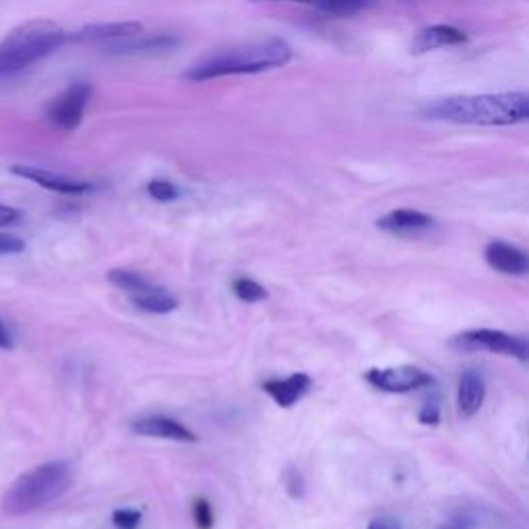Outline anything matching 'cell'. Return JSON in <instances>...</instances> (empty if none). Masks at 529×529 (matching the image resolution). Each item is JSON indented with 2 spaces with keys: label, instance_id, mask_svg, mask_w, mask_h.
Listing matches in <instances>:
<instances>
[{
  "label": "cell",
  "instance_id": "22",
  "mask_svg": "<svg viewBox=\"0 0 529 529\" xmlns=\"http://www.w3.org/2000/svg\"><path fill=\"white\" fill-rule=\"evenodd\" d=\"M193 513H195V525L199 529H211L213 527V511H211V505L205 499H197L195 501Z\"/></svg>",
  "mask_w": 529,
  "mask_h": 529
},
{
  "label": "cell",
  "instance_id": "19",
  "mask_svg": "<svg viewBox=\"0 0 529 529\" xmlns=\"http://www.w3.org/2000/svg\"><path fill=\"white\" fill-rule=\"evenodd\" d=\"M232 290L242 302H248V304H255L267 298V290L261 284H257L255 279H248V277H238Z\"/></svg>",
  "mask_w": 529,
  "mask_h": 529
},
{
  "label": "cell",
  "instance_id": "23",
  "mask_svg": "<svg viewBox=\"0 0 529 529\" xmlns=\"http://www.w3.org/2000/svg\"><path fill=\"white\" fill-rule=\"evenodd\" d=\"M418 420L422 424H428V426H437L441 422V406H439V401L437 399H430L426 401L420 414H418Z\"/></svg>",
  "mask_w": 529,
  "mask_h": 529
},
{
  "label": "cell",
  "instance_id": "3",
  "mask_svg": "<svg viewBox=\"0 0 529 529\" xmlns=\"http://www.w3.org/2000/svg\"><path fill=\"white\" fill-rule=\"evenodd\" d=\"M73 484V468L67 461H48L21 474L0 499L7 517H23L60 499Z\"/></svg>",
  "mask_w": 529,
  "mask_h": 529
},
{
  "label": "cell",
  "instance_id": "8",
  "mask_svg": "<svg viewBox=\"0 0 529 529\" xmlns=\"http://www.w3.org/2000/svg\"><path fill=\"white\" fill-rule=\"evenodd\" d=\"M143 34V25L137 21H120V23H96L85 25L73 34H67V42H85V44H100L110 46L122 40H129Z\"/></svg>",
  "mask_w": 529,
  "mask_h": 529
},
{
  "label": "cell",
  "instance_id": "14",
  "mask_svg": "<svg viewBox=\"0 0 529 529\" xmlns=\"http://www.w3.org/2000/svg\"><path fill=\"white\" fill-rule=\"evenodd\" d=\"M310 387H313V379L304 375V372H294L292 377L284 381H267L263 385V391L279 408H292L296 401H300L308 393Z\"/></svg>",
  "mask_w": 529,
  "mask_h": 529
},
{
  "label": "cell",
  "instance_id": "24",
  "mask_svg": "<svg viewBox=\"0 0 529 529\" xmlns=\"http://www.w3.org/2000/svg\"><path fill=\"white\" fill-rule=\"evenodd\" d=\"M25 251V242L11 234H0V255H19Z\"/></svg>",
  "mask_w": 529,
  "mask_h": 529
},
{
  "label": "cell",
  "instance_id": "21",
  "mask_svg": "<svg viewBox=\"0 0 529 529\" xmlns=\"http://www.w3.org/2000/svg\"><path fill=\"white\" fill-rule=\"evenodd\" d=\"M141 519L143 515L137 509H118L112 513V523L116 529H139Z\"/></svg>",
  "mask_w": 529,
  "mask_h": 529
},
{
  "label": "cell",
  "instance_id": "17",
  "mask_svg": "<svg viewBox=\"0 0 529 529\" xmlns=\"http://www.w3.org/2000/svg\"><path fill=\"white\" fill-rule=\"evenodd\" d=\"M129 298L139 310H143V313H151V315H168L178 308V300L168 290L153 286L149 282L137 294Z\"/></svg>",
  "mask_w": 529,
  "mask_h": 529
},
{
  "label": "cell",
  "instance_id": "16",
  "mask_svg": "<svg viewBox=\"0 0 529 529\" xmlns=\"http://www.w3.org/2000/svg\"><path fill=\"white\" fill-rule=\"evenodd\" d=\"M178 46V38L174 36H151V38H129L110 46H104V52L116 56H131V54H164Z\"/></svg>",
  "mask_w": 529,
  "mask_h": 529
},
{
  "label": "cell",
  "instance_id": "20",
  "mask_svg": "<svg viewBox=\"0 0 529 529\" xmlns=\"http://www.w3.org/2000/svg\"><path fill=\"white\" fill-rule=\"evenodd\" d=\"M147 193L160 203H172L180 197V191L168 180H151L147 184Z\"/></svg>",
  "mask_w": 529,
  "mask_h": 529
},
{
  "label": "cell",
  "instance_id": "6",
  "mask_svg": "<svg viewBox=\"0 0 529 529\" xmlns=\"http://www.w3.org/2000/svg\"><path fill=\"white\" fill-rule=\"evenodd\" d=\"M366 383L385 393H410L434 383L426 370L416 366L397 368H372L364 375Z\"/></svg>",
  "mask_w": 529,
  "mask_h": 529
},
{
  "label": "cell",
  "instance_id": "9",
  "mask_svg": "<svg viewBox=\"0 0 529 529\" xmlns=\"http://www.w3.org/2000/svg\"><path fill=\"white\" fill-rule=\"evenodd\" d=\"M11 172L19 178L31 180L36 182L42 189H48L52 193H60V195H85L93 191V184L85 182V180H77V178H69V176H62L38 166H13Z\"/></svg>",
  "mask_w": 529,
  "mask_h": 529
},
{
  "label": "cell",
  "instance_id": "13",
  "mask_svg": "<svg viewBox=\"0 0 529 529\" xmlns=\"http://www.w3.org/2000/svg\"><path fill=\"white\" fill-rule=\"evenodd\" d=\"M486 263L499 273L505 275H525L529 269V261L527 255L523 251H519L517 246L507 244L503 240H492L486 251H484Z\"/></svg>",
  "mask_w": 529,
  "mask_h": 529
},
{
  "label": "cell",
  "instance_id": "10",
  "mask_svg": "<svg viewBox=\"0 0 529 529\" xmlns=\"http://www.w3.org/2000/svg\"><path fill=\"white\" fill-rule=\"evenodd\" d=\"M468 42V34H465L463 29L455 27V25H430L420 29L412 46L410 52L412 54H426L432 50H441V48H449V46H459Z\"/></svg>",
  "mask_w": 529,
  "mask_h": 529
},
{
  "label": "cell",
  "instance_id": "1",
  "mask_svg": "<svg viewBox=\"0 0 529 529\" xmlns=\"http://www.w3.org/2000/svg\"><path fill=\"white\" fill-rule=\"evenodd\" d=\"M422 114L430 120L476 124V127H511L529 118L525 91L482 93V96H451L428 104Z\"/></svg>",
  "mask_w": 529,
  "mask_h": 529
},
{
  "label": "cell",
  "instance_id": "28",
  "mask_svg": "<svg viewBox=\"0 0 529 529\" xmlns=\"http://www.w3.org/2000/svg\"><path fill=\"white\" fill-rule=\"evenodd\" d=\"M13 348V339H11V333L7 331L5 323L0 321V350H11Z\"/></svg>",
  "mask_w": 529,
  "mask_h": 529
},
{
  "label": "cell",
  "instance_id": "18",
  "mask_svg": "<svg viewBox=\"0 0 529 529\" xmlns=\"http://www.w3.org/2000/svg\"><path fill=\"white\" fill-rule=\"evenodd\" d=\"M108 282H110L112 286H116L118 290H122L124 294L133 296V294H137V292L147 284V279L141 277V275L135 273V271H127V269H112V271L108 273Z\"/></svg>",
  "mask_w": 529,
  "mask_h": 529
},
{
  "label": "cell",
  "instance_id": "27",
  "mask_svg": "<svg viewBox=\"0 0 529 529\" xmlns=\"http://www.w3.org/2000/svg\"><path fill=\"white\" fill-rule=\"evenodd\" d=\"M368 529H403V527L393 517H377L368 523Z\"/></svg>",
  "mask_w": 529,
  "mask_h": 529
},
{
  "label": "cell",
  "instance_id": "5",
  "mask_svg": "<svg viewBox=\"0 0 529 529\" xmlns=\"http://www.w3.org/2000/svg\"><path fill=\"white\" fill-rule=\"evenodd\" d=\"M453 348L461 352H494V354H507L521 362L527 360V341L525 337H515L505 331H494V329H474L465 331L457 337H453Z\"/></svg>",
  "mask_w": 529,
  "mask_h": 529
},
{
  "label": "cell",
  "instance_id": "15",
  "mask_svg": "<svg viewBox=\"0 0 529 529\" xmlns=\"http://www.w3.org/2000/svg\"><path fill=\"white\" fill-rule=\"evenodd\" d=\"M434 224L432 217L422 211L414 209H395L387 213L385 217L377 222L379 230L391 232V234H416L422 230H428Z\"/></svg>",
  "mask_w": 529,
  "mask_h": 529
},
{
  "label": "cell",
  "instance_id": "7",
  "mask_svg": "<svg viewBox=\"0 0 529 529\" xmlns=\"http://www.w3.org/2000/svg\"><path fill=\"white\" fill-rule=\"evenodd\" d=\"M89 96H91V87L87 83H73L71 87L62 91L48 108V116L54 122V127L67 133L75 131L83 120V112L89 102Z\"/></svg>",
  "mask_w": 529,
  "mask_h": 529
},
{
  "label": "cell",
  "instance_id": "12",
  "mask_svg": "<svg viewBox=\"0 0 529 529\" xmlns=\"http://www.w3.org/2000/svg\"><path fill=\"white\" fill-rule=\"evenodd\" d=\"M486 399V381L478 370L468 368L459 377L457 385V410L461 418H474Z\"/></svg>",
  "mask_w": 529,
  "mask_h": 529
},
{
  "label": "cell",
  "instance_id": "2",
  "mask_svg": "<svg viewBox=\"0 0 529 529\" xmlns=\"http://www.w3.org/2000/svg\"><path fill=\"white\" fill-rule=\"evenodd\" d=\"M292 58V48L279 38L253 42L213 54L184 73L189 81L201 83L230 75H255L286 67Z\"/></svg>",
  "mask_w": 529,
  "mask_h": 529
},
{
  "label": "cell",
  "instance_id": "29",
  "mask_svg": "<svg viewBox=\"0 0 529 529\" xmlns=\"http://www.w3.org/2000/svg\"><path fill=\"white\" fill-rule=\"evenodd\" d=\"M273 3H282V0H273ZM284 3H300V5H310V7H321L323 0H284Z\"/></svg>",
  "mask_w": 529,
  "mask_h": 529
},
{
  "label": "cell",
  "instance_id": "26",
  "mask_svg": "<svg viewBox=\"0 0 529 529\" xmlns=\"http://www.w3.org/2000/svg\"><path fill=\"white\" fill-rule=\"evenodd\" d=\"M286 488H288V492L294 496V499H298V496H302V492H304V480H302L300 472L290 470V472L286 474Z\"/></svg>",
  "mask_w": 529,
  "mask_h": 529
},
{
  "label": "cell",
  "instance_id": "25",
  "mask_svg": "<svg viewBox=\"0 0 529 529\" xmlns=\"http://www.w3.org/2000/svg\"><path fill=\"white\" fill-rule=\"evenodd\" d=\"M23 220V213L15 207L9 205H0V228H9L17 226Z\"/></svg>",
  "mask_w": 529,
  "mask_h": 529
},
{
  "label": "cell",
  "instance_id": "11",
  "mask_svg": "<svg viewBox=\"0 0 529 529\" xmlns=\"http://www.w3.org/2000/svg\"><path fill=\"white\" fill-rule=\"evenodd\" d=\"M133 432L139 437H153V439H168L176 443H197L195 432L180 424L174 418L166 416H153L133 422Z\"/></svg>",
  "mask_w": 529,
  "mask_h": 529
},
{
  "label": "cell",
  "instance_id": "30",
  "mask_svg": "<svg viewBox=\"0 0 529 529\" xmlns=\"http://www.w3.org/2000/svg\"><path fill=\"white\" fill-rule=\"evenodd\" d=\"M439 529H465V521H453V523H447Z\"/></svg>",
  "mask_w": 529,
  "mask_h": 529
},
{
  "label": "cell",
  "instance_id": "4",
  "mask_svg": "<svg viewBox=\"0 0 529 529\" xmlns=\"http://www.w3.org/2000/svg\"><path fill=\"white\" fill-rule=\"evenodd\" d=\"M67 42V31L52 21H29L0 42V77L19 73Z\"/></svg>",
  "mask_w": 529,
  "mask_h": 529
}]
</instances>
